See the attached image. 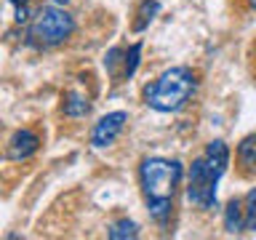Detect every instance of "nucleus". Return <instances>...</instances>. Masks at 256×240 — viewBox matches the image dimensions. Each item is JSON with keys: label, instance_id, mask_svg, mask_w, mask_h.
<instances>
[{"label": "nucleus", "instance_id": "nucleus-1", "mask_svg": "<svg viewBox=\"0 0 256 240\" xmlns=\"http://www.w3.org/2000/svg\"><path fill=\"white\" fill-rule=\"evenodd\" d=\"M139 182H142V192H144V200H147L150 216L160 227H166L174 214L176 187L182 182V163L179 160H168V158H147L139 166Z\"/></svg>", "mask_w": 256, "mask_h": 240}, {"label": "nucleus", "instance_id": "nucleus-2", "mask_svg": "<svg viewBox=\"0 0 256 240\" xmlns=\"http://www.w3.org/2000/svg\"><path fill=\"white\" fill-rule=\"evenodd\" d=\"M230 166V147L222 139L208 142L206 152L198 160H192L187 176V198L203 211L216 208V187Z\"/></svg>", "mask_w": 256, "mask_h": 240}, {"label": "nucleus", "instance_id": "nucleus-3", "mask_svg": "<svg viewBox=\"0 0 256 240\" xmlns=\"http://www.w3.org/2000/svg\"><path fill=\"white\" fill-rule=\"evenodd\" d=\"M198 88L195 72L187 67H171L144 88V104L158 112H179Z\"/></svg>", "mask_w": 256, "mask_h": 240}, {"label": "nucleus", "instance_id": "nucleus-4", "mask_svg": "<svg viewBox=\"0 0 256 240\" xmlns=\"http://www.w3.org/2000/svg\"><path fill=\"white\" fill-rule=\"evenodd\" d=\"M72 32H75L72 14L56 6H43L30 24L27 43L35 48H54V46H62L64 40H70Z\"/></svg>", "mask_w": 256, "mask_h": 240}, {"label": "nucleus", "instance_id": "nucleus-5", "mask_svg": "<svg viewBox=\"0 0 256 240\" xmlns=\"http://www.w3.org/2000/svg\"><path fill=\"white\" fill-rule=\"evenodd\" d=\"M126 120H128L126 112H110V115H104L91 131V144L94 147H110L120 136V131L126 128Z\"/></svg>", "mask_w": 256, "mask_h": 240}, {"label": "nucleus", "instance_id": "nucleus-6", "mask_svg": "<svg viewBox=\"0 0 256 240\" xmlns=\"http://www.w3.org/2000/svg\"><path fill=\"white\" fill-rule=\"evenodd\" d=\"M38 150H40V136L35 131H27V128L16 131L11 136V142H8V158L11 160H27Z\"/></svg>", "mask_w": 256, "mask_h": 240}, {"label": "nucleus", "instance_id": "nucleus-7", "mask_svg": "<svg viewBox=\"0 0 256 240\" xmlns=\"http://www.w3.org/2000/svg\"><path fill=\"white\" fill-rule=\"evenodd\" d=\"M238 166L243 176H254L256 174V134L246 136L238 144Z\"/></svg>", "mask_w": 256, "mask_h": 240}, {"label": "nucleus", "instance_id": "nucleus-8", "mask_svg": "<svg viewBox=\"0 0 256 240\" xmlns=\"http://www.w3.org/2000/svg\"><path fill=\"white\" fill-rule=\"evenodd\" d=\"M62 110L67 118H86L88 112H91V102H88V96H83L80 91H70L64 96Z\"/></svg>", "mask_w": 256, "mask_h": 240}, {"label": "nucleus", "instance_id": "nucleus-9", "mask_svg": "<svg viewBox=\"0 0 256 240\" xmlns=\"http://www.w3.org/2000/svg\"><path fill=\"white\" fill-rule=\"evenodd\" d=\"M224 230L227 232H246L243 230V198H232L224 208Z\"/></svg>", "mask_w": 256, "mask_h": 240}, {"label": "nucleus", "instance_id": "nucleus-10", "mask_svg": "<svg viewBox=\"0 0 256 240\" xmlns=\"http://www.w3.org/2000/svg\"><path fill=\"white\" fill-rule=\"evenodd\" d=\"M160 11L158 0H142L139 11H136V22H134V32H144L150 27V22L155 19V14Z\"/></svg>", "mask_w": 256, "mask_h": 240}, {"label": "nucleus", "instance_id": "nucleus-11", "mask_svg": "<svg viewBox=\"0 0 256 240\" xmlns=\"http://www.w3.org/2000/svg\"><path fill=\"white\" fill-rule=\"evenodd\" d=\"M243 230L246 232L256 230V187L251 192H246L243 198Z\"/></svg>", "mask_w": 256, "mask_h": 240}, {"label": "nucleus", "instance_id": "nucleus-12", "mask_svg": "<svg viewBox=\"0 0 256 240\" xmlns=\"http://www.w3.org/2000/svg\"><path fill=\"white\" fill-rule=\"evenodd\" d=\"M107 235H110L112 240H128V238H136V235H139V227H136V222H131V219H120V222H115V224L110 227Z\"/></svg>", "mask_w": 256, "mask_h": 240}, {"label": "nucleus", "instance_id": "nucleus-13", "mask_svg": "<svg viewBox=\"0 0 256 240\" xmlns=\"http://www.w3.org/2000/svg\"><path fill=\"white\" fill-rule=\"evenodd\" d=\"M139 56H142V43H134L128 51H123V78H131L136 67H139Z\"/></svg>", "mask_w": 256, "mask_h": 240}, {"label": "nucleus", "instance_id": "nucleus-14", "mask_svg": "<svg viewBox=\"0 0 256 240\" xmlns=\"http://www.w3.org/2000/svg\"><path fill=\"white\" fill-rule=\"evenodd\" d=\"M27 22H30L27 6H16V24H27Z\"/></svg>", "mask_w": 256, "mask_h": 240}, {"label": "nucleus", "instance_id": "nucleus-15", "mask_svg": "<svg viewBox=\"0 0 256 240\" xmlns=\"http://www.w3.org/2000/svg\"><path fill=\"white\" fill-rule=\"evenodd\" d=\"M8 3H14V6H27V0H8Z\"/></svg>", "mask_w": 256, "mask_h": 240}, {"label": "nucleus", "instance_id": "nucleus-16", "mask_svg": "<svg viewBox=\"0 0 256 240\" xmlns=\"http://www.w3.org/2000/svg\"><path fill=\"white\" fill-rule=\"evenodd\" d=\"M246 3H248V6H251V8H256V0H246Z\"/></svg>", "mask_w": 256, "mask_h": 240}, {"label": "nucleus", "instance_id": "nucleus-17", "mask_svg": "<svg viewBox=\"0 0 256 240\" xmlns=\"http://www.w3.org/2000/svg\"><path fill=\"white\" fill-rule=\"evenodd\" d=\"M54 3H67V0H54Z\"/></svg>", "mask_w": 256, "mask_h": 240}]
</instances>
